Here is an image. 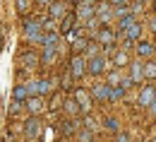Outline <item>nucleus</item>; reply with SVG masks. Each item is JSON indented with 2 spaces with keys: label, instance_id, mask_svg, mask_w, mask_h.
Returning a JSON list of instances; mask_svg holds the SVG:
<instances>
[{
  "label": "nucleus",
  "instance_id": "21",
  "mask_svg": "<svg viewBox=\"0 0 156 142\" xmlns=\"http://www.w3.org/2000/svg\"><path fill=\"white\" fill-rule=\"evenodd\" d=\"M106 2H111V5H125L127 0H106Z\"/></svg>",
  "mask_w": 156,
  "mask_h": 142
},
{
  "label": "nucleus",
  "instance_id": "6",
  "mask_svg": "<svg viewBox=\"0 0 156 142\" xmlns=\"http://www.w3.org/2000/svg\"><path fill=\"white\" fill-rule=\"evenodd\" d=\"M139 31H142V27H139V24H132V27H127V29H125V31H122V34H125V41H135L137 36H139Z\"/></svg>",
  "mask_w": 156,
  "mask_h": 142
},
{
  "label": "nucleus",
  "instance_id": "26",
  "mask_svg": "<svg viewBox=\"0 0 156 142\" xmlns=\"http://www.w3.org/2000/svg\"><path fill=\"white\" fill-rule=\"evenodd\" d=\"M142 2H144V0H142Z\"/></svg>",
  "mask_w": 156,
  "mask_h": 142
},
{
  "label": "nucleus",
  "instance_id": "4",
  "mask_svg": "<svg viewBox=\"0 0 156 142\" xmlns=\"http://www.w3.org/2000/svg\"><path fill=\"white\" fill-rule=\"evenodd\" d=\"M94 96L96 99H111V84H96Z\"/></svg>",
  "mask_w": 156,
  "mask_h": 142
},
{
  "label": "nucleus",
  "instance_id": "7",
  "mask_svg": "<svg viewBox=\"0 0 156 142\" xmlns=\"http://www.w3.org/2000/svg\"><path fill=\"white\" fill-rule=\"evenodd\" d=\"M39 121H29L27 123V135H29V140H36L39 137Z\"/></svg>",
  "mask_w": 156,
  "mask_h": 142
},
{
  "label": "nucleus",
  "instance_id": "25",
  "mask_svg": "<svg viewBox=\"0 0 156 142\" xmlns=\"http://www.w3.org/2000/svg\"><path fill=\"white\" fill-rule=\"evenodd\" d=\"M154 10H156V0H154Z\"/></svg>",
  "mask_w": 156,
  "mask_h": 142
},
{
  "label": "nucleus",
  "instance_id": "20",
  "mask_svg": "<svg viewBox=\"0 0 156 142\" xmlns=\"http://www.w3.org/2000/svg\"><path fill=\"white\" fill-rule=\"evenodd\" d=\"M149 29H151V31H156V17H151V20H149Z\"/></svg>",
  "mask_w": 156,
  "mask_h": 142
},
{
  "label": "nucleus",
  "instance_id": "15",
  "mask_svg": "<svg viewBox=\"0 0 156 142\" xmlns=\"http://www.w3.org/2000/svg\"><path fill=\"white\" fill-rule=\"evenodd\" d=\"M144 77H156V63L144 65Z\"/></svg>",
  "mask_w": 156,
  "mask_h": 142
},
{
  "label": "nucleus",
  "instance_id": "11",
  "mask_svg": "<svg viewBox=\"0 0 156 142\" xmlns=\"http://www.w3.org/2000/svg\"><path fill=\"white\" fill-rule=\"evenodd\" d=\"M142 77H144V65L135 63V65H132V82H139Z\"/></svg>",
  "mask_w": 156,
  "mask_h": 142
},
{
  "label": "nucleus",
  "instance_id": "9",
  "mask_svg": "<svg viewBox=\"0 0 156 142\" xmlns=\"http://www.w3.org/2000/svg\"><path fill=\"white\" fill-rule=\"evenodd\" d=\"M94 12H96V10L91 7V2H84V5L79 7V12H77V15H79V17H82V20H87V17H91Z\"/></svg>",
  "mask_w": 156,
  "mask_h": 142
},
{
  "label": "nucleus",
  "instance_id": "24",
  "mask_svg": "<svg viewBox=\"0 0 156 142\" xmlns=\"http://www.w3.org/2000/svg\"><path fill=\"white\" fill-rule=\"evenodd\" d=\"M149 108H151V113H156V101L151 104V106H149Z\"/></svg>",
  "mask_w": 156,
  "mask_h": 142
},
{
  "label": "nucleus",
  "instance_id": "5",
  "mask_svg": "<svg viewBox=\"0 0 156 142\" xmlns=\"http://www.w3.org/2000/svg\"><path fill=\"white\" fill-rule=\"evenodd\" d=\"M98 41L106 43V46H113V43H115V34H113L111 29H103V31H98Z\"/></svg>",
  "mask_w": 156,
  "mask_h": 142
},
{
  "label": "nucleus",
  "instance_id": "2",
  "mask_svg": "<svg viewBox=\"0 0 156 142\" xmlns=\"http://www.w3.org/2000/svg\"><path fill=\"white\" fill-rule=\"evenodd\" d=\"M154 101H156L154 87H147V89H142V94H139V104H142V106H151Z\"/></svg>",
  "mask_w": 156,
  "mask_h": 142
},
{
  "label": "nucleus",
  "instance_id": "23",
  "mask_svg": "<svg viewBox=\"0 0 156 142\" xmlns=\"http://www.w3.org/2000/svg\"><path fill=\"white\" fill-rule=\"evenodd\" d=\"M118 142H130V140H127L125 135H120V137H118Z\"/></svg>",
  "mask_w": 156,
  "mask_h": 142
},
{
  "label": "nucleus",
  "instance_id": "22",
  "mask_svg": "<svg viewBox=\"0 0 156 142\" xmlns=\"http://www.w3.org/2000/svg\"><path fill=\"white\" fill-rule=\"evenodd\" d=\"M17 5H20V10H22V12L27 10V0H17Z\"/></svg>",
  "mask_w": 156,
  "mask_h": 142
},
{
  "label": "nucleus",
  "instance_id": "8",
  "mask_svg": "<svg viewBox=\"0 0 156 142\" xmlns=\"http://www.w3.org/2000/svg\"><path fill=\"white\" fill-rule=\"evenodd\" d=\"M51 15H53V17H62V15H65V2H62V0H58V2L51 5Z\"/></svg>",
  "mask_w": 156,
  "mask_h": 142
},
{
  "label": "nucleus",
  "instance_id": "12",
  "mask_svg": "<svg viewBox=\"0 0 156 142\" xmlns=\"http://www.w3.org/2000/svg\"><path fill=\"white\" fill-rule=\"evenodd\" d=\"M82 72H84V60H82V58H75V60H72V75L79 77Z\"/></svg>",
  "mask_w": 156,
  "mask_h": 142
},
{
  "label": "nucleus",
  "instance_id": "10",
  "mask_svg": "<svg viewBox=\"0 0 156 142\" xmlns=\"http://www.w3.org/2000/svg\"><path fill=\"white\" fill-rule=\"evenodd\" d=\"M137 53H139L142 58H144V56H154V46H151V43H139V46H137Z\"/></svg>",
  "mask_w": 156,
  "mask_h": 142
},
{
  "label": "nucleus",
  "instance_id": "3",
  "mask_svg": "<svg viewBox=\"0 0 156 142\" xmlns=\"http://www.w3.org/2000/svg\"><path fill=\"white\" fill-rule=\"evenodd\" d=\"M27 39L29 41H41V24L39 22H29V24H27Z\"/></svg>",
  "mask_w": 156,
  "mask_h": 142
},
{
  "label": "nucleus",
  "instance_id": "17",
  "mask_svg": "<svg viewBox=\"0 0 156 142\" xmlns=\"http://www.w3.org/2000/svg\"><path fill=\"white\" fill-rule=\"evenodd\" d=\"M77 99H79V106H82V108H89V99H84V92H77Z\"/></svg>",
  "mask_w": 156,
  "mask_h": 142
},
{
  "label": "nucleus",
  "instance_id": "16",
  "mask_svg": "<svg viewBox=\"0 0 156 142\" xmlns=\"http://www.w3.org/2000/svg\"><path fill=\"white\" fill-rule=\"evenodd\" d=\"M15 96H17V99H27V96H29V89H27V87H17V92H15Z\"/></svg>",
  "mask_w": 156,
  "mask_h": 142
},
{
  "label": "nucleus",
  "instance_id": "19",
  "mask_svg": "<svg viewBox=\"0 0 156 142\" xmlns=\"http://www.w3.org/2000/svg\"><path fill=\"white\" fill-rule=\"evenodd\" d=\"M115 63H118V65H122V63H125V53H118V56H115Z\"/></svg>",
  "mask_w": 156,
  "mask_h": 142
},
{
  "label": "nucleus",
  "instance_id": "14",
  "mask_svg": "<svg viewBox=\"0 0 156 142\" xmlns=\"http://www.w3.org/2000/svg\"><path fill=\"white\" fill-rule=\"evenodd\" d=\"M103 7H106V5H103ZM103 7L96 12V15H98V22H108L111 17H113V12H111V10H103Z\"/></svg>",
  "mask_w": 156,
  "mask_h": 142
},
{
  "label": "nucleus",
  "instance_id": "18",
  "mask_svg": "<svg viewBox=\"0 0 156 142\" xmlns=\"http://www.w3.org/2000/svg\"><path fill=\"white\" fill-rule=\"evenodd\" d=\"M106 125H108V128H111V130H118V123L113 121V118H108V121H106Z\"/></svg>",
  "mask_w": 156,
  "mask_h": 142
},
{
  "label": "nucleus",
  "instance_id": "13",
  "mask_svg": "<svg viewBox=\"0 0 156 142\" xmlns=\"http://www.w3.org/2000/svg\"><path fill=\"white\" fill-rule=\"evenodd\" d=\"M72 24H75V17H72V15H70V17H65V20H62V27H60V31H62V34H67V31L72 29Z\"/></svg>",
  "mask_w": 156,
  "mask_h": 142
},
{
  "label": "nucleus",
  "instance_id": "1",
  "mask_svg": "<svg viewBox=\"0 0 156 142\" xmlns=\"http://www.w3.org/2000/svg\"><path fill=\"white\" fill-rule=\"evenodd\" d=\"M106 70V58L103 56H94L91 60H89V72L91 75H101Z\"/></svg>",
  "mask_w": 156,
  "mask_h": 142
}]
</instances>
